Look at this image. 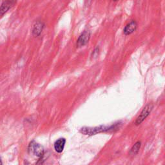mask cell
<instances>
[{
	"label": "cell",
	"mask_w": 165,
	"mask_h": 165,
	"mask_svg": "<svg viewBox=\"0 0 165 165\" xmlns=\"http://www.w3.org/2000/svg\"><path fill=\"white\" fill-rule=\"evenodd\" d=\"M0 164H2V163H1V161H0Z\"/></svg>",
	"instance_id": "cell-11"
},
{
	"label": "cell",
	"mask_w": 165,
	"mask_h": 165,
	"mask_svg": "<svg viewBox=\"0 0 165 165\" xmlns=\"http://www.w3.org/2000/svg\"><path fill=\"white\" fill-rule=\"evenodd\" d=\"M116 126H100L94 128H88V127H84L82 128L80 130L81 132L84 135H95L98 133L104 132H107L110 130H113L115 128Z\"/></svg>",
	"instance_id": "cell-1"
},
{
	"label": "cell",
	"mask_w": 165,
	"mask_h": 165,
	"mask_svg": "<svg viewBox=\"0 0 165 165\" xmlns=\"http://www.w3.org/2000/svg\"><path fill=\"white\" fill-rule=\"evenodd\" d=\"M137 29V23L136 22L133 21L128 24L124 29V34L125 35H130L133 33Z\"/></svg>",
	"instance_id": "cell-7"
},
{
	"label": "cell",
	"mask_w": 165,
	"mask_h": 165,
	"mask_svg": "<svg viewBox=\"0 0 165 165\" xmlns=\"http://www.w3.org/2000/svg\"><path fill=\"white\" fill-rule=\"evenodd\" d=\"M29 150L37 157H41L44 154V149L42 146L35 142H32L29 145Z\"/></svg>",
	"instance_id": "cell-3"
},
{
	"label": "cell",
	"mask_w": 165,
	"mask_h": 165,
	"mask_svg": "<svg viewBox=\"0 0 165 165\" xmlns=\"http://www.w3.org/2000/svg\"><path fill=\"white\" fill-rule=\"evenodd\" d=\"M66 140L64 138L59 139L54 143V149L58 153H61L63 151Z\"/></svg>",
	"instance_id": "cell-6"
},
{
	"label": "cell",
	"mask_w": 165,
	"mask_h": 165,
	"mask_svg": "<svg viewBox=\"0 0 165 165\" xmlns=\"http://www.w3.org/2000/svg\"><path fill=\"white\" fill-rule=\"evenodd\" d=\"M140 147H141V143L138 141L134 145L133 147L130 150V154L132 155H136V154L138 153Z\"/></svg>",
	"instance_id": "cell-9"
},
{
	"label": "cell",
	"mask_w": 165,
	"mask_h": 165,
	"mask_svg": "<svg viewBox=\"0 0 165 165\" xmlns=\"http://www.w3.org/2000/svg\"><path fill=\"white\" fill-rule=\"evenodd\" d=\"M17 2V0H5L0 7V17L3 16Z\"/></svg>",
	"instance_id": "cell-4"
},
{
	"label": "cell",
	"mask_w": 165,
	"mask_h": 165,
	"mask_svg": "<svg viewBox=\"0 0 165 165\" xmlns=\"http://www.w3.org/2000/svg\"><path fill=\"white\" fill-rule=\"evenodd\" d=\"M92 1H93V0H87V2L88 3V5H90L92 3Z\"/></svg>",
	"instance_id": "cell-10"
},
{
	"label": "cell",
	"mask_w": 165,
	"mask_h": 165,
	"mask_svg": "<svg viewBox=\"0 0 165 165\" xmlns=\"http://www.w3.org/2000/svg\"><path fill=\"white\" fill-rule=\"evenodd\" d=\"M43 28V25L41 22H37L34 26V29H33V34L35 36H37L41 34Z\"/></svg>",
	"instance_id": "cell-8"
},
{
	"label": "cell",
	"mask_w": 165,
	"mask_h": 165,
	"mask_svg": "<svg viewBox=\"0 0 165 165\" xmlns=\"http://www.w3.org/2000/svg\"><path fill=\"white\" fill-rule=\"evenodd\" d=\"M90 37V33L88 31H84L79 37L77 42V47H81L87 45L89 41Z\"/></svg>",
	"instance_id": "cell-5"
},
{
	"label": "cell",
	"mask_w": 165,
	"mask_h": 165,
	"mask_svg": "<svg viewBox=\"0 0 165 165\" xmlns=\"http://www.w3.org/2000/svg\"><path fill=\"white\" fill-rule=\"evenodd\" d=\"M152 108H153L152 104H147V106L143 108V110L141 112L140 115L139 116V117L137 118L136 121V125L140 124L145 120V119H146L148 116V115L150 114V113L151 112V110H152Z\"/></svg>",
	"instance_id": "cell-2"
}]
</instances>
